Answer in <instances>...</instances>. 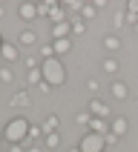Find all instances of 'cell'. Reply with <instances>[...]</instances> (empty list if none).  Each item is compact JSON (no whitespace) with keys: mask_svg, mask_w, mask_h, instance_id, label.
<instances>
[{"mask_svg":"<svg viewBox=\"0 0 138 152\" xmlns=\"http://www.w3.org/2000/svg\"><path fill=\"white\" fill-rule=\"evenodd\" d=\"M52 37L55 40H63V37H72V23H58V26H52Z\"/></svg>","mask_w":138,"mask_h":152,"instance_id":"cell-12","label":"cell"},{"mask_svg":"<svg viewBox=\"0 0 138 152\" xmlns=\"http://www.w3.org/2000/svg\"><path fill=\"white\" fill-rule=\"evenodd\" d=\"M109 92H112V98H115V101H127V98H129V89H127V83H121V80H112Z\"/></svg>","mask_w":138,"mask_h":152,"instance_id":"cell-11","label":"cell"},{"mask_svg":"<svg viewBox=\"0 0 138 152\" xmlns=\"http://www.w3.org/2000/svg\"><path fill=\"white\" fill-rule=\"evenodd\" d=\"M3 15H6V9H3V6H0V17H3Z\"/></svg>","mask_w":138,"mask_h":152,"instance_id":"cell-31","label":"cell"},{"mask_svg":"<svg viewBox=\"0 0 138 152\" xmlns=\"http://www.w3.org/2000/svg\"><path fill=\"white\" fill-rule=\"evenodd\" d=\"M86 89H89V92H98V89H101L98 77H89V80H86Z\"/></svg>","mask_w":138,"mask_h":152,"instance_id":"cell-26","label":"cell"},{"mask_svg":"<svg viewBox=\"0 0 138 152\" xmlns=\"http://www.w3.org/2000/svg\"><path fill=\"white\" fill-rule=\"evenodd\" d=\"M86 129L95 132V135H106V132H109V121H106V118H92Z\"/></svg>","mask_w":138,"mask_h":152,"instance_id":"cell-8","label":"cell"},{"mask_svg":"<svg viewBox=\"0 0 138 152\" xmlns=\"http://www.w3.org/2000/svg\"><path fill=\"white\" fill-rule=\"evenodd\" d=\"M40 126H43V135H46V132H58L60 121H58V115H46V121H43Z\"/></svg>","mask_w":138,"mask_h":152,"instance_id":"cell-14","label":"cell"},{"mask_svg":"<svg viewBox=\"0 0 138 152\" xmlns=\"http://www.w3.org/2000/svg\"><path fill=\"white\" fill-rule=\"evenodd\" d=\"M118 69H121V63H118L115 58H106V60H104V72H109V75H115Z\"/></svg>","mask_w":138,"mask_h":152,"instance_id":"cell-21","label":"cell"},{"mask_svg":"<svg viewBox=\"0 0 138 152\" xmlns=\"http://www.w3.org/2000/svg\"><path fill=\"white\" fill-rule=\"evenodd\" d=\"M29 129H32V124L23 118V115H15V118L6 124V129H3V141L6 144H23L29 146L32 141H29Z\"/></svg>","mask_w":138,"mask_h":152,"instance_id":"cell-1","label":"cell"},{"mask_svg":"<svg viewBox=\"0 0 138 152\" xmlns=\"http://www.w3.org/2000/svg\"><path fill=\"white\" fill-rule=\"evenodd\" d=\"M0 58L9 60V63H15V60L20 58V46H17V43H3V49H0Z\"/></svg>","mask_w":138,"mask_h":152,"instance_id":"cell-6","label":"cell"},{"mask_svg":"<svg viewBox=\"0 0 138 152\" xmlns=\"http://www.w3.org/2000/svg\"><path fill=\"white\" fill-rule=\"evenodd\" d=\"M78 149L81 152H106V141H104V135H95V132L86 129V135L81 138Z\"/></svg>","mask_w":138,"mask_h":152,"instance_id":"cell-3","label":"cell"},{"mask_svg":"<svg viewBox=\"0 0 138 152\" xmlns=\"http://www.w3.org/2000/svg\"><path fill=\"white\" fill-rule=\"evenodd\" d=\"M135 34H138V23H135Z\"/></svg>","mask_w":138,"mask_h":152,"instance_id":"cell-34","label":"cell"},{"mask_svg":"<svg viewBox=\"0 0 138 152\" xmlns=\"http://www.w3.org/2000/svg\"><path fill=\"white\" fill-rule=\"evenodd\" d=\"M15 80V72L12 69H0V83H12Z\"/></svg>","mask_w":138,"mask_h":152,"instance_id":"cell-24","label":"cell"},{"mask_svg":"<svg viewBox=\"0 0 138 152\" xmlns=\"http://www.w3.org/2000/svg\"><path fill=\"white\" fill-rule=\"evenodd\" d=\"M104 49L106 52H118L121 49V37L118 34H106V37H104Z\"/></svg>","mask_w":138,"mask_h":152,"instance_id":"cell-15","label":"cell"},{"mask_svg":"<svg viewBox=\"0 0 138 152\" xmlns=\"http://www.w3.org/2000/svg\"><path fill=\"white\" fill-rule=\"evenodd\" d=\"M52 49H55V58H63L72 52V37H63V40H52Z\"/></svg>","mask_w":138,"mask_h":152,"instance_id":"cell-10","label":"cell"},{"mask_svg":"<svg viewBox=\"0 0 138 152\" xmlns=\"http://www.w3.org/2000/svg\"><path fill=\"white\" fill-rule=\"evenodd\" d=\"M34 43H37V34H34V29H23V32L17 34V46H23V49H32Z\"/></svg>","mask_w":138,"mask_h":152,"instance_id":"cell-7","label":"cell"},{"mask_svg":"<svg viewBox=\"0 0 138 152\" xmlns=\"http://www.w3.org/2000/svg\"><path fill=\"white\" fill-rule=\"evenodd\" d=\"M26 152H40V146H29V149H26Z\"/></svg>","mask_w":138,"mask_h":152,"instance_id":"cell-30","label":"cell"},{"mask_svg":"<svg viewBox=\"0 0 138 152\" xmlns=\"http://www.w3.org/2000/svg\"><path fill=\"white\" fill-rule=\"evenodd\" d=\"M75 121L81 124V126H89V121H92V115H89V112H78V115H75Z\"/></svg>","mask_w":138,"mask_h":152,"instance_id":"cell-25","label":"cell"},{"mask_svg":"<svg viewBox=\"0 0 138 152\" xmlns=\"http://www.w3.org/2000/svg\"><path fill=\"white\" fill-rule=\"evenodd\" d=\"M127 129H129V121L124 118V115H115V118H109V132H112V135L124 138V135H127Z\"/></svg>","mask_w":138,"mask_h":152,"instance_id":"cell-5","label":"cell"},{"mask_svg":"<svg viewBox=\"0 0 138 152\" xmlns=\"http://www.w3.org/2000/svg\"><path fill=\"white\" fill-rule=\"evenodd\" d=\"M29 103H32V101H29V95H26V92H15V95H12V106H17V109H20V106L26 109Z\"/></svg>","mask_w":138,"mask_h":152,"instance_id":"cell-17","label":"cell"},{"mask_svg":"<svg viewBox=\"0 0 138 152\" xmlns=\"http://www.w3.org/2000/svg\"><path fill=\"white\" fill-rule=\"evenodd\" d=\"M49 20H52V26H58V23H66V20H72V17H69V12H66L63 6H58V9L49 15Z\"/></svg>","mask_w":138,"mask_h":152,"instance_id":"cell-13","label":"cell"},{"mask_svg":"<svg viewBox=\"0 0 138 152\" xmlns=\"http://www.w3.org/2000/svg\"><path fill=\"white\" fill-rule=\"evenodd\" d=\"M37 92H43V95H49V92H52V86H49V83H46V80H43V83H40V86H37Z\"/></svg>","mask_w":138,"mask_h":152,"instance_id":"cell-28","label":"cell"},{"mask_svg":"<svg viewBox=\"0 0 138 152\" xmlns=\"http://www.w3.org/2000/svg\"><path fill=\"white\" fill-rule=\"evenodd\" d=\"M17 15H20V20H34L37 17V3H20Z\"/></svg>","mask_w":138,"mask_h":152,"instance_id":"cell-9","label":"cell"},{"mask_svg":"<svg viewBox=\"0 0 138 152\" xmlns=\"http://www.w3.org/2000/svg\"><path fill=\"white\" fill-rule=\"evenodd\" d=\"M3 43H6V40H3V34H0V49H3Z\"/></svg>","mask_w":138,"mask_h":152,"instance_id":"cell-32","label":"cell"},{"mask_svg":"<svg viewBox=\"0 0 138 152\" xmlns=\"http://www.w3.org/2000/svg\"><path fill=\"white\" fill-rule=\"evenodd\" d=\"M69 23H72V34H86V20H84L81 15H78V17H72Z\"/></svg>","mask_w":138,"mask_h":152,"instance_id":"cell-16","label":"cell"},{"mask_svg":"<svg viewBox=\"0 0 138 152\" xmlns=\"http://www.w3.org/2000/svg\"><path fill=\"white\" fill-rule=\"evenodd\" d=\"M86 112H89L92 118H106V121L112 118L109 106H106V103H104L101 98H89V103H86Z\"/></svg>","mask_w":138,"mask_h":152,"instance_id":"cell-4","label":"cell"},{"mask_svg":"<svg viewBox=\"0 0 138 152\" xmlns=\"http://www.w3.org/2000/svg\"><path fill=\"white\" fill-rule=\"evenodd\" d=\"M95 15H98V9H95L92 3H84V9H81V17H84V20H95Z\"/></svg>","mask_w":138,"mask_h":152,"instance_id":"cell-20","label":"cell"},{"mask_svg":"<svg viewBox=\"0 0 138 152\" xmlns=\"http://www.w3.org/2000/svg\"><path fill=\"white\" fill-rule=\"evenodd\" d=\"M43 144H46V149H55V146H58L60 144V135H58V132H46V135H43Z\"/></svg>","mask_w":138,"mask_h":152,"instance_id":"cell-19","label":"cell"},{"mask_svg":"<svg viewBox=\"0 0 138 152\" xmlns=\"http://www.w3.org/2000/svg\"><path fill=\"white\" fill-rule=\"evenodd\" d=\"M40 75H43V80H46L52 89H58V86L66 83V69H63V60L60 58L40 60Z\"/></svg>","mask_w":138,"mask_h":152,"instance_id":"cell-2","label":"cell"},{"mask_svg":"<svg viewBox=\"0 0 138 152\" xmlns=\"http://www.w3.org/2000/svg\"><path fill=\"white\" fill-rule=\"evenodd\" d=\"M9 152H23V144H12V149Z\"/></svg>","mask_w":138,"mask_h":152,"instance_id":"cell-29","label":"cell"},{"mask_svg":"<svg viewBox=\"0 0 138 152\" xmlns=\"http://www.w3.org/2000/svg\"><path fill=\"white\" fill-rule=\"evenodd\" d=\"M29 141H43V126H32L29 129Z\"/></svg>","mask_w":138,"mask_h":152,"instance_id":"cell-23","label":"cell"},{"mask_svg":"<svg viewBox=\"0 0 138 152\" xmlns=\"http://www.w3.org/2000/svg\"><path fill=\"white\" fill-rule=\"evenodd\" d=\"M127 15H135L138 17V0H129V3H127Z\"/></svg>","mask_w":138,"mask_h":152,"instance_id":"cell-27","label":"cell"},{"mask_svg":"<svg viewBox=\"0 0 138 152\" xmlns=\"http://www.w3.org/2000/svg\"><path fill=\"white\" fill-rule=\"evenodd\" d=\"M104 141H106V152L115 149V146L121 144V138H118V135H112V132H106V135H104Z\"/></svg>","mask_w":138,"mask_h":152,"instance_id":"cell-22","label":"cell"},{"mask_svg":"<svg viewBox=\"0 0 138 152\" xmlns=\"http://www.w3.org/2000/svg\"><path fill=\"white\" fill-rule=\"evenodd\" d=\"M69 152H81V149H78V146H75V149H69Z\"/></svg>","mask_w":138,"mask_h":152,"instance_id":"cell-33","label":"cell"},{"mask_svg":"<svg viewBox=\"0 0 138 152\" xmlns=\"http://www.w3.org/2000/svg\"><path fill=\"white\" fill-rule=\"evenodd\" d=\"M0 141H3V135H0Z\"/></svg>","mask_w":138,"mask_h":152,"instance_id":"cell-35","label":"cell"},{"mask_svg":"<svg viewBox=\"0 0 138 152\" xmlns=\"http://www.w3.org/2000/svg\"><path fill=\"white\" fill-rule=\"evenodd\" d=\"M60 3H55V0H46V3H37V15H46L49 17L52 12H55V9H58Z\"/></svg>","mask_w":138,"mask_h":152,"instance_id":"cell-18","label":"cell"}]
</instances>
